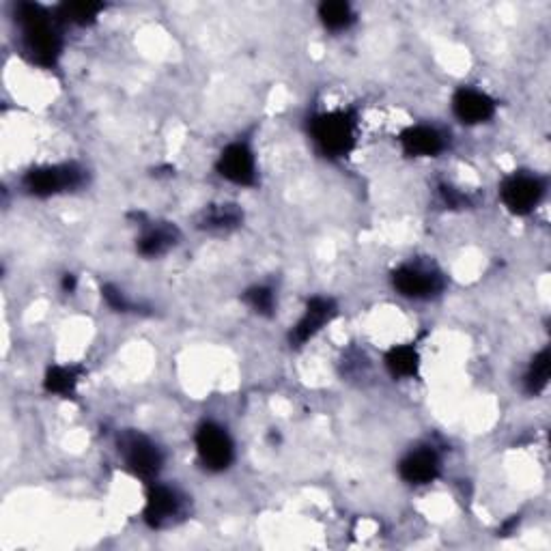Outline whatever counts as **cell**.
I'll return each instance as SVG.
<instances>
[{
	"mask_svg": "<svg viewBox=\"0 0 551 551\" xmlns=\"http://www.w3.org/2000/svg\"><path fill=\"white\" fill-rule=\"evenodd\" d=\"M16 20L22 28V52L39 67H54L63 54V37L59 20L52 18L46 7L22 3L16 9Z\"/></svg>",
	"mask_w": 551,
	"mask_h": 551,
	"instance_id": "1",
	"label": "cell"
},
{
	"mask_svg": "<svg viewBox=\"0 0 551 551\" xmlns=\"http://www.w3.org/2000/svg\"><path fill=\"white\" fill-rule=\"evenodd\" d=\"M308 130L321 155H326L328 160H343L356 149L358 115L349 108L321 112L310 121Z\"/></svg>",
	"mask_w": 551,
	"mask_h": 551,
	"instance_id": "2",
	"label": "cell"
},
{
	"mask_svg": "<svg viewBox=\"0 0 551 551\" xmlns=\"http://www.w3.org/2000/svg\"><path fill=\"white\" fill-rule=\"evenodd\" d=\"M119 455L125 468L136 478L153 483L164 468V455L160 446L138 431H125L119 435Z\"/></svg>",
	"mask_w": 551,
	"mask_h": 551,
	"instance_id": "3",
	"label": "cell"
},
{
	"mask_svg": "<svg viewBox=\"0 0 551 551\" xmlns=\"http://www.w3.org/2000/svg\"><path fill=\"white\" fill-rule=\"evenodd\" d=\"M84 181H87V173L78 164H54L31 168L24 175V188L28 194L48 199V196L78 190L84 186Z\"/></svg>",
	"mask_w": 551,
	"mask_h": 551,
	"instance_id": "4",
	"label": "cell"
},
{
	"mask_svg": "<svg viewBox=\"0 0 551 551\" xmlns=\"http://www.w3.org/2000/svg\"><path fill=\"white\" fill-rule=\"evenodd\" d=\"M194 444L205 470L224 472L231 468V463L235 459V446L231 435L226 433V429L216 425V422H203V425L196 429Z\"/></svg>",
	"mask_w": 551,
	"mask_h": 551,
	"instance_id": "5",
	"label": "cell"
},
{
	"mask_svg": "<svg viewBox=\"0 0 551 551\" xmlns=\"http://www.w3.org/2000/svg\"><path fill=\"white\" fill-rule=\"evenodd\" d=\"M545 188L547 186L541 177L530 173H515L502 181L500 199L511 214L528 216L543 201Z\"/></svg>",
	"mask_w": 551,
	"mask_h": 551,
	"instance_id": "6",
	"label": "cell"
},
{
	"mask_svg": "<svg viewBox=\"0 0 551 551\" xmlns=\"http://www.w3.org/2000/svg\"><path fill=\"white\" fill-rule=\"evenodd\" d=\"M392 285L403 298L429 300L444 291V276L431 267L422 265H401L392 272Z\"/></svg>",
	"mask_w": 551,
	"mask_h": 551,
	"instance_id": "7",
	"label": "cell"
},
{
	"mask_svg": "<svg viewBox=\"0 0 551 551\" xmlns=\"http://www.w3.org/2000/svg\"><path fill=\"white\" fill-rule=\"evenodd\" d=\"M216 171L222 179L235 186H254L257 183V158L248 143L226 145L216 162Z\"/></svg>",
	"mask_w": 551,
	"mask_h": 551,
	"instance_id": "8",
	"label": "cell"
},
{
	"mask_svg": "<svg viewBox=\"0 0 551 551\" xmlns=\"http://www.w3.org/2000/svg\"><path fill=\"white\" fill-rule=\"evenodd\" d=\"M183 496L168 485L155 483L147 491V502H145V521L149 528H166L171 526L175 519L183 515Z\"/></svg>",
	"mask_w": 551,
	"mask_h": 551,
	"instance_id": "9",
	"label": "cell"
},
{
	"mask_svg": "<svg viewBox=\"0 0 551 551\" xmlns=\"http://www.w3.org/2000/svg\"><path fill=\"white\" fill-rule=\"evenodd\" d=\"M334 317H336V304L332 298H323V295H315V298H310L306 302L304 315L300 317L298 323H295L291 334H289L291 347L306 345L310 338L326 328Z\"/></svg>",
	"mask_w": 551,
	"mask_h": 551,
	"instance_id": "10",
	"label": "cell"
},
{
	"mask_svg": "<svg viewBox=\"0 0 551 551\" xmlns=\"http://www.w3.org/2000/svg\"><path fill=\"white\" fill-rule=\"evenodd\" d=\"M452 112H455V117L461 123L478 125L496 115V100L478 89L461 87L452 95Z\"/></svg>",
	"mask_w": 551,
	"mask_h": 551,
	"instance_id": "11",
	"label": "cell"
},
{
	"mask_svg": "<svg viewBox=\"0 0 551 551\" xmlns=\"http://www.w3.org/2000/svg\"><path fill=\"white\" fill-rule=\"evenodd\" d=\"M442 461L440 455L429 446L407 452L399 463V474L409 485H429L440 476Z\"/></svg>",
	"mask_w": 551,
	"mask_h": 551,
	"instance_id": "12",
	"label": "cell"
},
{
	"mask_svg": "<svg viewBox=\"0 0 551 551\" xmlns=\"http://www.w3.org/2000/svg\"><path fill=\"white\" fill-rule=\"evenodd\" d=\"M399 143L412 158H435L446 149L444 134L431 125H412L401 132Z\"/></svg>",
	"mask_w": 551,
	"mask_h": 551,
	"instance_id": "13",
	"label": "cell"
},
{
	"mask_svg": "<svg viewBox=\"0 0 551 551\" xmlns=\"http://www.w3.org/2000/svg\"><path fill=\"white\" fill-rule=\"evenodd\" d=\"M177 239H179L177 226L166 224V222L153 224V226H147V229L143 231V235L138 237L136 250L147 259L162 257L164 252H168L177 244Z\"/></svg>",
	"mask_w": 551,
	"mask_h": 551,
	"instance_id": "14",
	"label": "cell"
},
{
	"mask_svg": "<svg viewBox=\"0 0 551 551\" xmlns=\"http://www.w3.org/2000/svg\"><path fill=\"white\" fill-rule=\"evenodd\" d=\"M386 369L394 379L418 377L420 373V353L414 345H394L386 353Z\"/></svg>",
	"mask_w": 551,
	"mask_h": 551,
	"instance_id": "15",
	"label": "cell"
},
{
	"mask_svg": "<svg viewBox=\"0 0 551 551\" xmlns=\"http://www.w3.org/2000/svg\"><path fill=\"white\" fill-rule=\"evenodd\" d=\"M242 220H244L242 209L231 203H222V205H209L203 211L201 226L209 231H229L242 224Z\"/></svg>",
	"mask_w": 551,
	"mask_h": 551,
	"instance_id": "16",
	"label": "cell"
},
{
	"mask_svg": "<svg viewBox=\"0 0 551 551\" xmlns=\"http://www.w3.org/2000/svg\"><path fill=\"white\" fill-rule=\"evenodd\" d=\"M82 369L80 366H50L44 388L50 394H61V397H72L78 388Z\"/></svg>",
	"mask_w": 551,
	"mask_h": 551,
	"instance_id": "17",
	"label": "cell"
},
{
	"mask_svg": "<svg viewBox=\"0 0 551 551\" xmlns=\"http://www.w3.org/2000/svg\"><path fill=\"white\" fill-rule=\"evenodd\" d=\"M319 20L330 31H345V28L356 22V13L343 0H326V3L319 5Z\"/></svg>",
	"mask_w": 551,
	"mask_h": 551,
	"instance_id": "18",
	"label": "cell"
},
{
	"mask_svg": "<svg viewBox=\"0 0 551 551\" xmlns=\"http://www.w3.org/2000/svg\"><path fill=\"white\" fill-rule=\"evenodd\" d=\"M549 371H551V356H549V349L545 347L543 351L536 353L528 366V373L524 377L526 392L532 394V397H539L549 384Z\"/></svg>",
	"mask_w": 551,
	"mask_h": 551,
	"instance_id": "19",
	"label": "cell"
},
{
	"mask_svg": "<svg viewBox=\"0 0 551 551\" xmlns=\"http://www.w3.org/2000/svg\"><path fill=\"white\" fill-rule=\"evenodd\" d=\"M104 9L106 7L100 3H65L59 7L56 20L67 22V24H76V26H87L100 18V13Z\"/></svg>",
	"mask_w": 551,
	"mask_h": 551,
	"instance_id": "20",
	"label": "cell"
},
{
	"mask_svg": "<svg viewBox=\"0 0 551 551\" xmlns=\"http://www.w3.org/2000/svg\"><path fill=\"white\" fill-rule=\"evenodd\" d=\"M244 302L257 315L272 317L274 315V308H276V295H274V289L265 287V285H257V287H250L244 293Z\"/></svg>",
	"mask_w": 551,
	"mask_h": 551,
	"instance_id": "21",
	"label": "cell"
},
{
	"mask_svg": "<svg viewBox=\"0 0 551 551\" xmlns=\"http://www.w3.org/2000/svg\"><path fill=\"white\" fill-rule=\"evenodd\" d=\"M102 295H104L106 304H108L112 310H117V313H127V310H132L130 300H127L125 295H123V291H119L117 287H112V285H104Z\"/></svg>",
	"mask_w": 551,
	"mask_h": 551,
	"instance_id": "22",
	"label": "cell"
},
{
	"mask_svg": "<svg viewBox=\"0 0 551 551\" xmlns=\"http://www.w3.org/2000/svg\"><path fill=\"white\" fill-rule=\"evenodd\" d=\"M440 194H442V201H444L450 209H463V207H468V205H470V196H468V194H463V192H459L457 188H452V186H442V188H440Z\"/></svg>",
	"mask_w": 551,
	"mask_h": 551,
	"instance_id": "23",
	"label": "cell"
},
{
	"mask_svg": "<svg viewBox=\"0 0 551 551\" xmlns=\"http://www.w3.org/2000/svg\"><path fill=\"white\" fill-rule=\"evenodd\" d=\"M63 289H65L67 293H74V289H76V276H74V274H65V278H63Z\"/></svg>",
	"mask_w": 551,
	"mask_h": 551,
	"instance_id": "24",
	"label": "cell"
}]
</instances>
